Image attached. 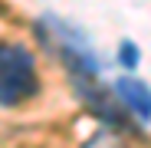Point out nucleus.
Returning a JSON list of instances; mask_svg holds the SVG:
<instances>
[{
    "mask_svg": "<svg viewBox=\"0 0 151 148\" xmlns=\"http://www.w3.org/2000/svg\"><path fill=\"white\" fill-rule=\"evenodd\" d=\"M112 89L138 122H151V86H145L141 79H132V76H122Z\"/></svg>",
    "mask_w": 151,
    "mask_h": 148,
    "instance_id": "3",
    "label": "nucleus"
},
{
    "mask_svg": "<svg viewBox=\"0 0 151 148\" xmlns=\"http://www.w3.org/2000/svg\"><path fill=\"white\" fill-rule=\"evenodd\" d=\"M138 56H141V53H138V46H135L132 40H122V43H118V63H122L125 69H135V66H138Z\"/></svg>",
    "mask_w": 151,
    "mask_h": 148,
    "instance_id": "5",
    "label": "nucleus"
},
{
    "mask_svg": "<svg viewBox=\"0 0 151 148\" xmlns=\"http://www.w3.org/2000/svg\"><path fill=\"white\" fill-rule=\"evenodd\" d=\"M40 92L36 59L27 46L0 40V105H23Z\"/></svg>",
    "mask_w": 151,
    "mask_h": 148,
    "instance_id": "2",
    "label": "nucleus"
},
{
    "mask_svg": "<svg viewBox=\"0 0 151 148\" xmlns=\"http://www.w3.org/2000/svg\"><path fill=\"white\" fill-rule=\"evenodd\" d=\"M82 148H128V145H125L118 135H112V132H95Z\"/></svg>",
    "mask_w": 151,
    "mask_h": 148,
    "instance_id": "4",
    "label": "nucleus"
},
{
    "mask_svg": "<svg viewBox=\"0 0 151 148\" xmlns=\"http://www.w3.org/2000/svg\"><path fill=\"white\" fill-rule=\"evenodd\" d=\"M36 30H40L43 46H49V53L66 63L72 82L76 79H99V76H102V63H99L92 43L76 27H69L66 20H59L53 13H46V17L36 20Z\"/></svg>",
    "mask_w": 151,
    "mask_h": 148,
    "instance_id": "1",
    "label": "nucleus"
}]
</instances>
